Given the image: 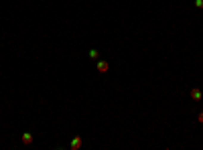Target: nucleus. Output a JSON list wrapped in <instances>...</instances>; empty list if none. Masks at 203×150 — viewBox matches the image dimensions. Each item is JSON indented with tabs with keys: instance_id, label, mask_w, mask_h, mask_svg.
I'll return each instance as SVG.
<instances>
[{
	"instance_id": "obj_1",
	"label": "nucleus",
	"mask_w": 203,
	"mask_h": 150,
	"mask_svg": "<svg viewBox=\"0 0 203 150\" xmlns=\"http://www.w3.org/2000/svg\"><path fill=\"white\" fill-rule=\"evenodd\" d=\"M201 97H203L201 89H197V87H193V89H191V100H193V102H199Z\"/></svg>"
},
{
	"instance_id": "obj_2",
	"label": "nucleus",
	"mask_w": 203,
	"mask_h": 150,
	"mask_svg": "<svg viewBox=\"0 0 203 150\" xmlns=\"http://www.w3.org/2000/svg\"><path fill=\"white\" fill-rule=\"evenodd\" d=\"M108 69H110L108 61H98V71H100V73H108Z\"/></svg>"
},
{
	"instance_id": "obj_3",
	"label": "nucleus",
	"mask_w": 203,
	"mask_h": 150,
	"mask_svg": "<svg viewBox=\"0 0 203 150\" xmlns=\"http://www.w3.org/2000/svg\"><path fill=\"white\" fill-rule=\"evenodd\" d=\"M69 148H71V150H77V148H81V138H79V136H75V138L71 140Z\"/></svg>"
},
{
	"instance_id": "obj_4",
	"label": "nucleus",
	"mask_w": 203,
	"mask_h": 150,
	"mask_svg": "<svg viewBox=\"0 0 203 150\" xmlns=\"http://www.w3.org/2000/svg\"><path fill=\"white\" fill-rule=\"evenodd\" d=\"M21 140H23V144H31L33 142V134L31 132H24L23 136H21Z\"/></svg>"
},
{
	"instance_id": "obj_5",
	"label": "nucleus",
	"mask_w": 203,
	"mask_h": 150,
	"mask_svg": "<svg viewBox=\"0 0 203 150\" xmlns=\"http://www.w3.org/2000/svg\"><path fill=\"white\" fill-rule=\"evenodd\" d=\"M90 57H91V59H98V57H100L98 49H91V51H90Z\"/></svg>"
},
{
	"instance_id": "obj_6",
	"label": "nucleus",
	"mask_w": 203,
	"mask_h": 150,
	"mask_svg": "<svg viewBox=\"0 0 203 150\" xmlns=\"http://www.w3.org/2000/svg\"><path fill=\"white\" fill-rule=\"evenodd\" d=\"M195 6L197 8H203V0H195Z\"/></svg>"
},
{
	"instance_id": "obj_7",
	"label": "nucleus",
	"mask_w": 203,
	"mask_h": 150,
	"mask_svg": "<svg viewBox=\"0 0 203 150\" xmlns=\"http://www.w3.org/2000/svg\"><path fill=\"white\" fill-rule=\"evenodd\" d=\"M197 120H199V124H203V112H201L199 116H197Z\"/></svg>"
}]
</instances>
